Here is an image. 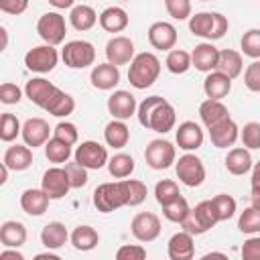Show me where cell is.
<instances>
[{
	"mask_svg": "<svg viewBox=\"0 0 260 260\" xmlns=\"http://www.w3.org/2000/svg\"><path fill=\"white\" fill-rule=\"evenodd\" d=\"M175 173H177V179L187 187H199L205 181L203 160L193 152H187L179 156V160H175Z\"/></svg>",
	"mask_w": 260,
	"mask_h": 260,
	"instance_id": "8992f818",
	"label": "cell"
},
{
	"mask_svg": "<svg viewBox=\"0 0 260 260\" xmlns=\"http://www.w3.org/2000/svg\"><path fill=\"white\" fill-rule=\"evenodd\" d=\"M160 75V61L154 53H138L130 61L128 67V81L136 89H146L150 87Z\"/></svg>",
	"mask_w": 260,
	"mask_h": 260,
	"instance_id": "7a4b0ae2",
	"label": "cell"
},
{
	"mask_svg": "<svg viewBox=\"0 0 260 260\" xmlns=\"http://www.w3.org/2000/svg\"><path fill=\"white\" fill-rule=\"evenodd\" d=\"M20 132H22V126H20L18 118L10 112H4L2 118H0V140L2 142H12Z\"/></svg>",
	"mask_w": 260,
	"mask_h": 260,
	"instance_id": "ee69618b",
	"label": "cell"
},
{
	"mask_svg": "<svg viewBox=\"0 0 260 260\" xmlns=\"http://www.w3.org/2000/svg\"><path fill=\"white\" fill-rule=\"evenodd\" d=\"M130 232L138 242H154L160 236V219L150 211H140L132 217Z\"/></svg>",
	"mask_w": 260,
	"mask_h": 260,
	"instance_id": "7c38bea8",
	"label": "cell"
},
{
	"mask_svg": "<svg viewBox=\"0 0 260 260\" xmlns=\"http://www.w3.org/2000/svg\"><path fill=\"white\" fill-rule=\"evenodd\" d=\"M118 260H144L146 258V250L140 244H124L118 248L116 252Z\"/></svg>",
	"mask_w": 260,
	"mask_h": 260,
	"instance_id": "f5cc1de1",
	"label": "cell"
},
{
	"mask_svg": "<svg viewBox=\"0 0 260 260\" xmlns=\"http://www.w3.org/2000/svg\"><path fill=\"white\" fill-rule=\"evenodd\" d=\"M49 201L51 197L43 191V189H24L20 195V207L24 213L39 217L49 209Z\"/></svg>",
	"mask_w": 260,
	"mask_h": 260,
	"instance_id": "603a6c76",
	"label": "cell"
},
{
	"mask_svg": "<svg viewBox=\"0 0 260 260\" xmlns=\"http://www.w3.org/2000/svg\"><path fill=\"white\" fill-rule=\"evenodd\" d=\"M140 126L146 130H154L158 134H167L169 130L175 128L177 122V112L171 102H167L160 95H148L138 104L136 110Z\"/></svg>",
	"mask_w": 260,
	"mask_h": 260,
	"instance_id": "6da1fadb",
	"label": "cell"
},
{
	"mask_svg": "<svg viewBox=\"0 0 260 260\" xmlns=\"http://www.w3.org/2000/svg\"><path fill=\"white\" fill-rule=\"evenodd\" d=\"M65 171H67V175H69V181H71V187H73V189H81L83 185H87V171H89V169H85V167L79 165L77 160L67 162V165H65Z\"/></svg>",
	"mask_w": 260,
	"mask_h": 260,
	"instance_id": "681fc988",
	"label": "cell"
},
{
	"mask_svg": "<svg viewBox=\"0 0 260 260\" xmlns=\"http://www.w3.org/2000/svg\"><path fill=\"white\" fill-rule=\"evenodd\" d=\"M225 169H228V173H232V175H236V177H240V175H246L252 167H254V162H252V154H250V150L244 146H238V148H232L230 152H228V156H225Z\"/></svg>",
	"mask_w": 260,
	"mask_h": 260,
	"instance_id": "f546056e",
	"label": "cell"
},
{
	"mask_svg": "<svg viewBox=\"0 0 260 260\" xmlns=\"http://www.w3.org/2000/svg\"><path fill=\"white\" fill-rule=\"evenodd\" d=\"M215 223H219L217 209H215V205H213L211 199H205V201L197 203V205L189 211V215L183 219L181 225H183L185 232H189V234H193V236H201V234L209 232Z\"/></svg>",
	"mask_w": 260,
	"mask_h": 260,
	"instance_id": "3957f363",
	"label": "cell"
},
{
	"mask_svg": "<svg viewBox=\"0 0 260 260\" xmlns=\"http://www.w3.org/2000/svg\"><path fill=\"white\" fill-rule=\"evenodd\" d=\"M211 201H213V205H215V209H217L219 221H225V219L234 217L238 205H236V199H234L232 195H228V193H219V195H215Z\"/></svg>",
	"mask_w": 260,
	"mask_h": 260,
	"instance_id": "bcb514c9",
	"label": "cell"
},
{
	"mask_svg": "<svg viewBox=\"0 0 260 260\" xmlns=\"http://www.w3.org/2000/svg\"><path fill=\"white\" fill-rule=\"evenodd\" d=\"M213 18H215V24H213V32H211V39L209 41H217L221 39L225 32H228V18L221 14V12H213Z\"/></svg>",
	"mask_w": 260,
	"mask_h": 260,
	"instance_id": "6f0895ef",
	"label": "cell"
},
{
	"mask_svg": "<svg viewBox=\"0 0 260 260\" xmlns=\"http://www.w3.org/2000/svg\"><path fill=\"white\" fill-rule=\"evenodd\" d=\"M100 26L106 30V32H122L128 22H130V16L124 8L120 6H108L106 10H102L100 14Z\"/></svg>",
	"mask_w": 260,
	"mask_h": 260,
	"instance_id": "4316f807",
	"label": "cell"
},
{
	"mask_svg": "<svg viewBox=\"0 0 260 260\" xmlns=\"http://www.w3.org/2000/svg\"><path fill=\"white\" fill-rule=\"evenodd\" d=\"M242 258L244 260H260V236H250L242 244Z\"/></svg>",
	"mask_w": 260,
	"mask_h": 260,
	"instance_id": "11a10c76",
	"label": "cell"
},
{
	"mask_svg": "<svg viewBox=\"0 0 260 260\" xmlns=\"http://www.w3.org/2000/svg\"><path fill=\"white\" fill-rule=\"evenodd\" d=\"M199 2H207V0H199Z\"/></svg>",
	"mask_w": 260,
	"mask_h": 260,
	"instance_id": "003e7915",
	"label": "cell"
},
{
	"mask_svg": "<svg viewBox=\"0 0 260 260\" xmlns=\"http://www.w3.org/2000/svg\"><path fill=\"white\" fill-rule=\"evenodd\" d=\"M242 53L250 59H260V28H250L240 41Z\"/></svg>",
	"mask_w": 260,
	"mask_h": 260,
	"instance_id": "f6af8a7d",
	"label": "cell"
},
{
	"mask_svg": "<svg viewBox=\"0 0 260 260\" xmlns=\"http://www.w3.org/2000/svg\"><path fill=\"white\" fill-rule=\"evenodd\" d=\"M217 61H219V49L213 47L211 43H199L195 45L193 53H191V63L197 71L209 73L217 69Z\"/></svg>",
	"mask_w": 260,
	"mask_h": 260,
	"instance_id": "d6986e66",
	"label": "cell"
},
{
	"mask_svg": "<svg viewBox=\"0 0 260 260\" xmlns=\"http://www.w3.org/2000/svg\"><path fill=\"white\" fill-rule=\"evenodd\" d=\"M165 8L175 20L191 18V0H165Z\"/></svg>",
	"mask_w": 260,
	"mask_h": 260,
	"instance_id": "c3c4849f",
	"label": "cell"
},
{
	"mask_svg": "<svg viewBox=\"0 0 260 260\" xmlns=\"http://www.w3.org/2000/svg\"><path fill=\"white\" fill-rule=\"evenodd\" d=\"M203 91L211 100H223L232 91V79L221 71H209L203 81Z\"/></svg>",
	"mask_w": 260,
	"mask_h": 260,
	"instance_id": "d4e9b609",
	"label": "cell"
},
{
	"mask_svg": "<svg viewBox=\"0 0 260 260\" xmlns=\"http://www.w3.org/2000/svg\"><path fill=\"white\" fill-rule=\"evenodd\" d=\"M167 252L171 260H191L195 256V244H193V234L189 232H177L171 236L167 244Z\"/></svg>",
	"mask_w": 260,
	"mask_h": 260,
	"instance_id": "44dd1931",
	"label": "cell"
},
{
	"mask_svg": "<svg viewBox=\"0 0 260 260\" xmlns=\"http://www.w3.org/2000/svg\"><path fill=\"white\" fill-rule=\"evenodd\" d=\"M37 32L47 45L57 47V45H61L65 41V35H67L65 18L59 12H45L37 20Z\"/></svg>",
	"mask_w": 260,
	"mask_h": 260,
	"instance_id": "52a82bcc",
	"label": "cell"
},
{
	"mask_svg": "<svg viewBox=\"0 0 260 260\" xmlns=\"http://www.w3.org/2000/svg\"><path fill=\"white\" fill-rule=\"evenodd\" d=\"M244 83H246V87L250 91L260 93V61L258 59H254L246 67V71H244Z\"/></svg>",
	"mask_w": 260,
	"mask_h": 260,
	"instance_id": "816d5d0a",
	"label": "cell"
},
{
	"mask_svg": "<svg viewBox=\"0 0 260 260\" xmlns=\"http://www.w3.org/2000/svg\"><path fill=\"white\" fill-rule=\"evenodd\" d=\"M98 14H95V10L91 8V6H87V4H79V6H73L71 8V12H69V22H71V26L75 28V30H89V28H93V24L98 22Z\"/></svg>",
	"mask_w": 260,
	"mask_h": 260,
	"instance_id": "d6a6232c",
	"label": "cell"
},
{
	"mask_svg": "<svg viewBox=\"0 0 260 260\" xmlns=\"http://www.w3.org/2000/svg\"><path fill=\"white\" fill-rule=\"evenodd\" d=\"M0 242L4 248H20L26 242V228L22 221L8 219L0 225Z\"/></svg>",
	"mask_w": 260,
	"mask_h": 260,
	"instance_id": "f1b7e54d",
	"label": "cell"
},
{
	"mask_svg": "<svg viewBox=\"0 0 260 260\" xmlns=\"http://www.w3.org/2000/svg\"><path fill=\"white\" fill-rule=\"evenodd\" d=\"M73 110H75V100L59 87H57V91L53 93V98L49 100V104L45 108V112H49L51 116H57V118H65V116L73 114Z\"/></svg>",
	"mask_w": 260,
	"mask_h": 260,
	"instance_id": "e575fe53",
	"label": "cell"
},
{
	"mask_svg": "<svg viewBox=\"0 0 260 260\" xmlns=\"http://www.w3.org/2000/svg\"><path fill=\"white\" fill-rule=\"evenodd\" d=\"M53 136H57V138H61V140H65L67 144L73 146L77 142V138H79V132H77V126L75 124H71V122H59L53 128Z\"/></svg>",
	"mask_w": 260,
	"mask_h": 260,
	"instance_id": "f907efd6",
	"label": "cell"
},
{
	"mask_svg": "<svg viewBox=\"0 0 260 260\" xmlns=\"http://www.w3.org/2000/svg\"><path fill=\"white\" fill-rule=\"evenodd\" d=\"M28 8V0H0V10L6 14H22Z\"/></svg>",
	"mask_w": 260,
	"mask_h": 260,
	"instance_id": "9f6ffc18",
	"label": "cell"
},
{
	"mask_svg": "<svg viewBox=\"0 0 260 260\" xmlns=\"http://www.w3.org/2000/svg\"><path fill=\"white\" fill-rule=\"evenodd\" d=\"M89 81L95 89H102V91H108V89H114L118 83H120V69L118 65L114 63H100L91 69V75H89Z\"/></svg>",
	"mask_w": 260,
	"mask_h": 260,
	"instance_id": "ffe728a7",
	"label": "cell"
},
{
	"mask_svg": "<svg viewBox=\"0 0 260 260\" xmlns=\"http://www.w3.org/2000/svg\"><path fill=\"white\" fill-rule=\"evenodd\" d=\"M67 240H69V232L61 221H49L41 230V244L47 250H59L61 246L67 244Z\"/></svg>",
	"mask_w": 260,
	"mask_h": 260,
	"instance_id": "83f0119b",
	"label": "cell"
},
{
	"mask_svg": "<svg viewBox=\"0 0 260 260\" xmlns=\"http://www.w3.org/2000/svg\"><path fill=\"white\" fill-rule=\"evenodd\" d=\"M238 230H240L242 234H248V236L260 234V209L254 207V205L246 207V209L240 213Z\"/></svg>",
	"mask_w": 260,
	"mask_h": 260,
	"instance_id": "60d3db41",
	"label": "cell"
},
{
	"mask_svg": "<svg viewBox=\"0 0 260 260\" xmlns=\"http://www.w3.org/2000/svg\"><path fill=\"white\" fill-rule=\"evenodd\" d=\"M175 140H177L179 148L191 152V150L201 148V144H203V140H205V134H203V130H201V126H199L197 122L187 120V122L179 124L177 132H175Z\"/></svg>",
	"mask_w": 260,
	"mask_h": 260,
	"instance_id": "e0dca14e",
	"label": "cell"
},
{
	"mask_svg": "<svg viewBox=\"0 0 260 260\" xmlns=\"http://www.w3.org/2000/svg\"><path fill=\"white\" fill-rule=\"evenodd\" d=\"M238 136H240V128H238V124L232 118H228V120L219 122L217 126L209 128V138H211V144L215 148L234 146L236 140H238Z\"/></svg>",
	"mask_w": 260,
	"mask_h": 260,
	"instance_id": "7402d4cb",
	"label": "cell"
},
{
	"mask_svg": "<svg viewBox=\"0 0 260 260\" xmlns=\"http://www.w3.org/2000/svg\"><path fill=\"white\" fill-rule=\"evenodd\" d=\"M154 197H156V203L162 207V205H169L171 201L179 199L181 197V191H179V185L173 181V179H162L156 183L154 187Z\"/></svg>",
	"mask_w": 260,
	"mask_h": 260,
	"instance_id": "b9f144b4",
	"label": "cell"
},
{
	"mask_svg": "<svg viewBox=\"0 0 260 260\" xmlns=\"http://www.w3.org/2000/svg\"><path fill=\"white\" fill-rule=\"evenodd\" d=\"M199 116H201V122L205 124V128H213L217 126L219 122L228 120L230 118V112H228V106L221 102V100H211L207 98L205 102H201L199 106Z\"/></svg>",
	"mask_w": 260,
	"mask_h": 260,
	"instance_id": "cb8c5ba5",
	"label": "cell"
},
{
	"mask_svg": "<svg viewBox=\"0 0 260 260\" xmlns=\"http://www.w3.org/2000/svg\"><path fill=\"white\" fill-rule=\"evenodd\" d=\"M108 171L114 179H126L134 173V158L126 152H118L108 160Z\"/></svg>",
	"mask_w": 260,
	"mask_h": 260,
	"instance_id": "ab89813d",
	"label": "cell"
},
{
	"mask_svg": "<svg viewBox=\"0 0 260 260\" xmlns=\"http://www.w3.org/2000/svg\"><path fill=\"white\" fill-rule=\"evenodd\" d=\"M51 6H55L57 10H65V8H73L75 0H49Z\"/></svg>",
	"mask_w": 260,
	"mask_h": 260,
	"instance_id": "94428289",
	"label": "cell"
},
{
	"mask_svg": "<svg viewBox=\"0 0 260 260\" xmlns=\"http://www.w3.org/2000/svg\"><path fill=\"white\" fill-rule=\"evenodd\" d=\"M8 171H10V169L2 162V165H0V185H4V183L8 181Z\"/></svg>",
	"mask_w": 260,
	"mask_h": 260,
	"instance_id": "6125c7cd",
	"label": "cell"
},
{
	"mask_svg": "<svg viewBox=\"0 0 260 260\" xmlns=\"http://www.w3.org/2000/svg\"><path fill=\"white\" fill-rule=\"evenodd\" d=\"M136 110H138L136 98L130 91H126V89H116L108 98V112L116 120H128L130 116L136 114Z\"/></svg>",
	"mask_w": 260,
	"mask_h": 260,
	"instance_id": "9a60e30c",
	"label": "cell"
},
{
	"mask_svg": "<svg viewBox=\"0 0 260 260\" xmlns=\"http://www.w3.org/2000/svg\"><path fill=\"white\" fill-rule=\"evenodd\" d=\"M93 205L102 213H112L120 207L126 205L124 189H122V179L114 183H102L93 191Z\"/></svg>",
	"mask_w": 260,
	"mask_h": 260,
	"instance_id": "277c9868",
	"label": "cell"
},
{
	"mask_svg": "<svg viewBox=\"0 0 260 260\" xmlns=\"http://www.w3.org/2000/svg\"><path fill=\"white\" fill-rule=\"evenodd\" d=\"M252 205L260 209V189H252Z\"/></svg>",
	"mask_w": 260,
	"mask_h": 260,
	"instance_id": "e7e4bbea",
	"label": "cell"
},
{
	"mask_svg": "<svg viewBox=\"0 0 260 260\" xmlns=\"http://www.w3.org/2000/svg\"><path fill=\"white\" fill-rule=\"evenodd\" d=\"M61 59L69 69H85L95 61V49L89 41H69L61 51Z\"/></svg>",
	"mask_w": 260,
	"mask_h": 260,
	"instance_id": "5b68a950",
	"label": "cell"
},
{
	"mask_svg": "<svg viewBox=\"0 0 260 260\" xmlns=\"http://www.w3.org/2000/svg\"><path fill=\"white\" fill-rule=\"evenodd\" d=\"M148 43L158 51H171L177 45V28L167 20H156L148 26Z\"/></svg>",
	"mask_w": 260,
	"mask_h": 260,
	"instance_id": "4fadbf2b",
	"label": "cell"
},
{
	"mask_svg": "<svg viewBox=\"0 0 260 260\" xmlns=\"http://www.w3.org/2000/svg\"><path fill=\"white\" fill-rule=\"evenodd\" d=\"M106 59L114 65H128L132 59H134V43L132 39L124 37V35H118V37H112L108 43H106Z\"/></svg>",
	"mask_w": 260,
	"mask_h": 260,
	"instance_id": "5bb4252c",
	"label": "cell"
},
{
	"mask_svg": "<svg viewBox=\"0 0 260 260\" xmlns=\"http://www.w3.org/2000/svg\"><path fill=\"white\" fill-rule=\"evenodd\" d=\"M122 189H124V197H126V205L136 207L140 203H144L148 189L142 181L138 179H122Z\"/></svg>",
	"mask_w": 260,
	"mask_h": 260,
	"instance_id": "74e56055",
	"label": "cell"
},
{
	"mask_svg": "<svg viewBox=\"0 0 260 260\" xmlns=\"http://www.w3.org/2000/svg\"><path fill=\"white\" fill-rule=\"evenodd\" d=\"M22 98V91L16 83H10V81H4L0 85V102L6 104V106H12V104H18Z\"/></svg>",
	"mask_w": 260,
	"mask_h": 260,
	"instance_id": "db71d44e",
	"label": "cell"
},
{
	"mask_svg": "<svg viewBox=\"0 0 260 260\" xmlns=\"http://www.w3.org/2000/svg\"><path fill=\"white\" fill-rule=\"evenodd\" d=\"M0 260H24V256L16 248H6L0 252Z\"/></svg>",
	"mask_w": 260,
	"mask_h": 260,
	"instance_id": "680465c9",
	"label": "cell"
},
{
	"mask_svg": "<svg viewBox=\"0 0 260 260\" xmlns=\"http://www.w3.org/2000/svg\"><path fill=\"white\" fill-rule=\"evenodd\" d=\"M57 61H59V53L53 45H39V47H32L26 51L24 55V65L28 71H35V73H49L57 67Z\"/></svg>",
	"mask_w": 260,
	"mask_h": 260,
	"instance_id": "ba28073f",
	"label": "cell"
},
{
	"mask_svg": "<svg viewBox=\"0 0 260 260\" xmlns=\"http://www.w3.org/2000/svg\"><path fill=\"white\" fill-rule=\"evenodd\" d=\"M41 189L51 197V199H63L71 187V181H69V175L65 169L61 167H51L43 173V179H41Z\"/></svg>",
	"mask_w": 260,
	"mask_h": 260,
	"instance_id": "8fae6325",
	"label": "cell"
},
{
	"mask_svg": "<svg viewBox=\"0 0 260 260\" xmlns=\"http://www.w3.org/2000/svg\"><path fill=\"white\" fill-rule=\"evenodd\" d=\"M104 138H106V144L112 146V148H124L130 140V128L124 124V120H112L106 124L104 128Z\"/></svg>",
	"mask_w": 260,
	"mask_h": 260,
	"instance_id": "4dcf8cb0",
	"label": "cell"
},
{
	"mask_svg": "<svg viewBox=\"0 0 260 260\" xmlns=\"http://www.w3.org/2000/svg\"><path fill=\"white\" fill-rule=\"evenodd\" d=\"M35 258H37V260H59V256H57V254H51V252H45V254H37Z\"/></svg>",
	"mask_w": 260,
	"mask_h": 260,
	"instance_id": "be15d7a7",
	"label": "cell"
},
{
	"mask_svg": "<svg viewBox=\"0 0 260 260\" xmlns=\"http://www.w3.org/2000/svg\"><path fill=\"white\" fill-rule=\"evenodd\" d=\"M213 24H215L213 12H195L189 18V30L195 37H201V39H211Z\"/></svg>",
	"mask_w": 260,
	"mask_h": 260,
	"instance_id": "8d00e7d4",
	"label": "cell"
},
{
	"mask_svg": "<svg viewBox=\"0 0 260 260\" xmlns=\"http://www.w3.org/2000/svg\"><path fill=\"white\" fill-rule=\"evenodd\" d=\"M240 138H242V144L248 150L260 148V122H248V124H244V128L240 130Z\"/></svg>",
	"mask_w": 260,
	"mask_h": 260,
	"instance_id": "7dc6e473",
	"label": "cell"
},
{
	"mask_svg": "<svg viewBox=\"0 0 260 260\" xmlns=\"http://www.w3.org/2000/svg\"><path fill=\"white\" fill-rule=\"evenodd\" d=\"M73 158H75L79 165H83L85 169H89V171H98V169L106 167L108 160H110L106 146H102V144L95 142V140H85V142H81V144L75 148Z\"/></svg>",
	"mask_w": 260,
	"mask_h": 260,
	"instance_id": "30bf717a",
	"label": "cell"
},
{
	"mask_svg": "<svg viewBox=\"0 0 260 260\" xmlns=\"http://www.w3.org/2000/svg\"><path fill=\"white\" fill-rule=\"evenodd\" d=\"M252 189H260V160L252 167Z\"/></svg>",
	"mask_w": 260,
	"mask_h": 260,
	"instance_id": "91938a15",
	"label": "cell"
},
{
	"mask_svg": "<svg viewBox=\"0 0 260 260\" xmlns=\"http://www.w3.org/2000/svg\"><path fill=\"white\" fill-rule=\"evenodd\" d=\"M57 91V85H53L49 79L45 77H32L30 81H26L24 85V95L39 108H47L49 100L53 98V93Z\"/></svg>",
	"mask_w": 260,
	"mask_h": 260,
	"instance_id": "ac0fdd59",
	"label": "cell"
},
{
	"mask_svg": "<svg viewBox=\"0 0 260 260\" xmlns=\"http://www.w3.org/2000/svg\"><path fill=\"white\" fill-rule=\"evenodd\" d=\"M69 240H71V246H73L75 250H79V252H89V250H93V248L100 244V234H98L91 225H77V228L71 232Z\"/></svg>",
	"mask_w": 260,
	"mask_h": 260,
	"instance_id": "1f68e13d",
	"label": "cell"
},
{
	"mask_svg": "<svg viewBox=\"0 0 260 260\" xmlns=\"http://www.w3.org/2000/svg\"><path fill=\"white\" fill-rule=\"evenodd\" d=\"M165 65H167V69H169L171 73L183 75V73H187V71L193 67V63H191V53H187V51H183V49H171L169 55H167V59H165Z\"/></svg>",
	"mask_w": 260,
	"mask_h": 260,
	"instance_id": "f35d334b",
	"label": "cell"
},
{
	"mask_svg": "<svg viewBox=\"0 0 260 260\" xmlns=\"http://www.w3.org/2000/svg\"><path fill=\"white\" fill-rule=\"evenodd\" d=\"M189 211H191V207L183 195L179 199L171 201L169 205H162V215L173 223H183V219L189 215Z\"/></svg>",
	"mask_w": 260,
	"mask_h": 260,
	"instance_id": "7bdbcfd3",
	"label": "cell"
},
{
	"mask_svg": "<svg viewBox=\"0 0 260 260\" xmlns=\"http://www.w3.org/2000/svg\"><path fill=\"white\" fill-rule=\"evenodd\" d=\"M244 69V61H242V53L234 51V49H223L219 51V61H217V71L225 73L230 79H236Z\"/></svg>",
	"mask_w": 260,
	"mask_h": 260,
	"instance_id": "836d02e7",
	"label": "cell"
},
{
	"mask_svg": "<svg viewBox=\"0 0 260 260\" xmlns=\"http://www.w3.org/2000/svg\"><path fill=\"white\" fill-rule=\"evenodd\" d=\"M45 156H47L49 162L63 165V162H67L69 156H71V144H67L65 140L53 136V138H49L47 144H45Z\"/></svg>",
	"mask_w": 260,
	"mask_h": 260,
	"instance_id": "d590c367",
	"label": "cell"
},
{
	"mask_svg": "<svg viewBox=\"0 0 260 260\" xmlns=\"http://www.w3.org/2000/svg\"><path fill=\"white\" fill-rule=\"evenodd\" d=\"M2 162L10 169V171H26L32 165V150L28 144H14L8 146L4 152Z\"/></svg>",
	"mask_w": 260,
	"mask_h": 260,
	"instance_id": "484cf974",
	"label": "cell"
},
{
	"mask_svg": "<svg viewBox=\"0 0 260 260\" xmlns=\"http://www.w3.org/2000/svg\"><path fill=\"white\" fill-rule=\"evenodd\" d=\"M175 156H177L175 146H173L169 140H165V138H154V140H150L148 146H146V150H144V160H146V165H148L150 169H154V171H165V169H169V167L175 162Z\"/></svg>",
	"mask_w": 260,
	"mask_h": 260,
	"instance_id": "9c48e42d",
	"label": "cell"
},
{
	"mask_svg": "<svg viewBox=\"0 0 260 260\" xmlns=\"http://www.w3.org/2000/svg\"><path fill=\"white\" fill-rule=\"evenodd\" d=\"M0 35H2V49H6V45H8V30H6V26H0Z\"/></svg>",
	"mask_w": 260,
	"mask_h": 260,
	"instance_id": "03108f58",
	"label": "cell"
},
{
	"mask_svg": "<svg viewBox=\"0 0 260 260\" xmlns=\"http://www.w3.org/2000/svg\"><path fill=\"white\" fill-rule=\"evenodd\" d=\"M49 134H51V126L43 118H28L22 124V132H20L24 144H28L30 148L45 146L49 140Z\"/></svg>",
	"mask_w": 260,
	"mask_h": 260,
	"instance_id": "2e32d148",
	"label": "cell"
}]
</instances>
